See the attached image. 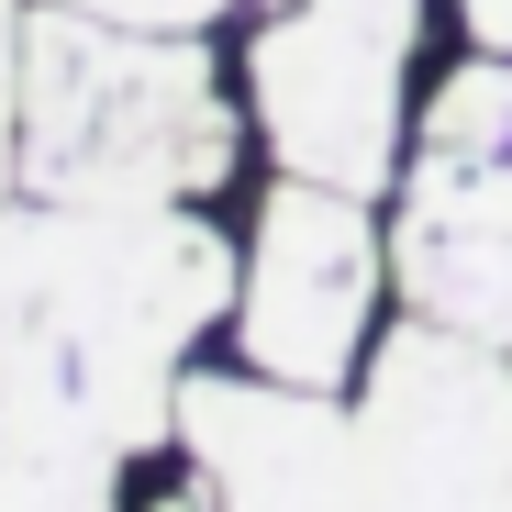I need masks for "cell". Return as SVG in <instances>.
Instances as JSON below:
<instances>
[{
	"mask_svg": "<svg viewBox=\"0 0 512 512\" xmlns=\"http://www.w3.org/2000/svg\"><path fill=\"white\" fill-rule=\"evenodd\" d=\"M245 256L190 201L0 212V501H112V468L179 435V357Z\"/></svg>",
	"mask_w": 512,
	"mask_h": 512,
	"instance_id": "obj_1",
	"label": "cell"
},
{
	"mask_svg": "<svg viewBox=\"0 0 512 512\" xmlns=\"http://www.w3.org/2000/svg\"><path fill=\"white\" fill-rule=\"evenodd\" d=\"M234 167L223 67L201 34H145L34 0L23 23V179L45 201H201Z\"/></svg>",
	"mask_w": 512,
	"mask_h": 512,
	"instance_id": "obj_2",
	"label": "cell"
},
{
	"mask_svg": "<svg viewBox=\"0 0 512 512\" xmlns=\"http://www.w3.org/2000/svg\"><path fill=\"white\" fill-rule=\"evenodd\" d=\"M412 34H423V0H279L245 56V101H256L268 156L379 201L412 167V145H401Z\"/></svg>",
	"mask_w": 512,
	"mask_h": 512,
	"instance_id": "obj_3",
	"label": "cell"
},
{
	"mask_svg": "<svg viewBox=\"0 0 512 512\" xmlns=\"http://www.w3.org/2000/svg\"><path fill=\"white\" fill-rule=\"evenodd\" d=\"M368 312H379V223L368 190L290 179L268 190L245 234V279H234V357L301 379V390H346L368 357Z\"/></svg>",
	"mask_w": 512,
	"mask_h": 512,
	"instance_id": "obj_4",
	"label": "cell"
},
{
	"mask_svg": "<svg viewBox=\"0 0 512 512\" xmlns=\"http://www.w3.org/2000/svg\"><path fill=\"white\" fill-rule=\"evenodd\" d=\"M368 457L390 501H512V346L412 312L368 357Z\"/></svg>",
	"mask_w": 512,
	"mask_h": 512,
	"instance_id": "obj_5",
	"label": "cell"
},
{
	"mask_svg": "<svg viewBox=\"0 0 512 512\" xmlns=\"http://www.w3.org/2000/svg\"><path fill=\"white\" fill-rule=\"evenodd\" d=\"M179 446L201 468V501H390L368 423L346 401L268 379L245 357H234V379L223 368L179 379Z\"/></svg>",
	"mask_w": 512,
	"mask_h": 512,
	"instance_id": "obj_6",
	"label": "cell"
},
{
	"mask_svg": "<svg viewBox=\"0 0 512 512\" xmlns=\"http://www.w3.org/2000/svg\"><path fill=\"white\" fill-rule=\"evenodd\" d=\"M390 268L412 312H446L490 346H512V134L490 156H412Z\"/></svg>",
	"mask_w": 512,
	"mask_h": 512,
	"instance_id": "obj_7",
	"label": "cell"
},
{
	"mask_svg": "<svg viewBox=\"0 0 512 512\" xmlns=\"http://www.w3.org/2000/svg\"><path fill=\"white\" fill-rule=\"evenodd\" d=\"M67 12H101V23H145V34H201L223 0H67Z\"/></svg>",
	"mask_w": 512,
	"mask_h": 512,
	"instance_id": "obj_8",
	"label": "cell"
},
{
	"mask_svg": "<svg viewBox=\"0 0 512 512\" xmlns=\"http://www.w3.org/2000/svg\"><path fill=\"white\" fill-rule=\"evenodd\" d=\"M23 167V23L0 12V179Z\"/></svg>",
	"mask_w": 512,
	"mask_h": 512,
	"instance_id": "obj_9",
	"label": "cell"
},
{
	"mask_svg": "<svg viewBox=\"0 0 512 512\" xmlns=\"http://www.w3.org/2000/svg\"><path fill=\"white\" fill-rule=\"evenodd\" d=\"M457 12H468V45H501L512 56V0H457Z\"/></svg>",
	"mask_w": 512,
	"mask_h": 512,
	"instance_id": "obj_10",
	"label": "cell"
}]
</instances>
